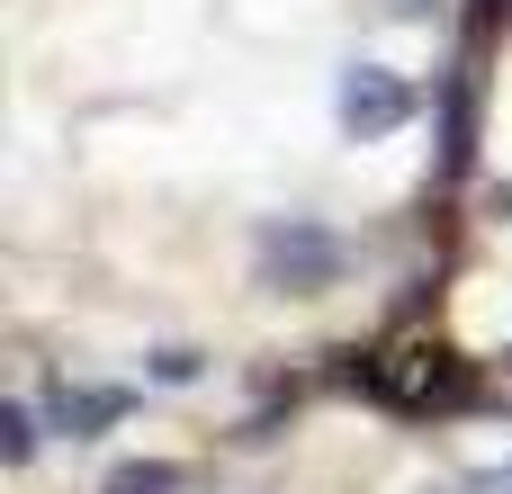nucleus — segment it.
Returning <instances> with one entry per match:
<instances>
[{"label": "nucleus", "mask_w": 512, "mask_h": 494, "mask_svg": "<svg viewBox=\"0 0 512 494\" xmlns=\"http://www.w3.org/2000/svg\"><path fill=\"white\" fill-rule=\"evenodd\" d=\"M252 270H261V288H279V297H324V288L351 270V243H342L333 225H315V216H270V225L252 234Z\"/></svg>", "instance_id": "1"}, {"label": "nucleus", "mask_w": 512, "mask_h": 494, "mask_svg": "<svg viewBox=\"0 0 512 494\" xmlns=\"http://www.w3.org/2000/svg\"><path fill=\"white\" fill-rule=\"evenodd\" d=\"M333 117H342V135H396L405 117H414V81L405 72H387V63H342V90H333Z\"/></svg>", "instance_id": "2"}, {"label": "nucleus", "mask_w": 512, "mask_h": 494, "mask_svg": "<svg viewBox=\"0 0 512 494\" xmlns=\"http://www.w3.org/2000/svg\"><path fill=\"white\" fill-rule=\"evenodd\" d=\"M441 171H450V180L477 171V72H468V63L441 72Z\"/></svg>", "instance_id": "3"}, {"label": "nucleus", "mask_w": 512, "mask_h": 494, "mask_svg": "<svg viewBox=\"0 0 512 494\" xmlns=\"http://www.w3.org/2000/svg\"><path fill=\"white\" fill-rule=\"evenodd\" d=\"M396 405H468L477 396V378L450 360V351H414V369H396V378H378Z\"/></svg>", "instance_id": "4"}, {"label": "nucleus", "mask_w": 512, "mask_h": 494, "mask_svg": "<svg viewBox=\"0 0 512 494\" xmlns=\"http://www.w3.org/2000/svg\"><path fill=\"white\" fill-rule=\"evenodd\" d=\"M126 405H135L126 387H54L45 414H54V432H72V441H99L108 423H126Z\"/></svg>", "instance_id": "5"}, {"label": "nucleus", "mask_w": 512, "mask_h": 494, "mask_svg": "<svg viewBox=\"0 0 512 494\" xmlns=\"http://www.w3.org/2000/svg\"><path fill=\"white\" fill-rule=\"evenodd\" d=\"M99 494H189V468H171V459H126V468H108Z\"/></svg>", "instance_id": "6"}, {"label": "nucleus", "mask_w": 512, "mask_h": 494, "mask_svg": "<svg viewBox=\"0 0 512 494\" xmlns=\"http://www.w3.org/2000/svg\"><path fill=\"white\" fill-rule=\"evenodd\" d=\"M144 369H153L162 387H189V378H198V351H189V342H162V351H153Z\"/></svg>", "instance_id": "7"}, {"label": "nucleus", "mask_w": 512, "mask_h": 494, "mask_svg": "<svg viewBox=\"0 0 512 494\" xmlns=\"http://www.w3.org/2000/svg\"><path fill=\"white\" fill-rule=\"evenodd\" d=\"M0 432H9V468H27V459H36V414H27V405H9V414H0Z\"/></svg>", "instance_id": "8"}, {"label": "nucleus", "mask_w": 512, "mask_h": 494, "mask_svg": "<svg viewBox=\"0 0 512 494\" xmlns=\"http://www.w3.org/2000/svg\"><path fill=\"white\" fill-rule=\"evenodd\" d=\"M387 9H396V18H423V9H432V0H387Z\"/></svg>", "instance_id": "9"}, {"label": "nucleus", "mask_w": 512, "mask_h": 494, "mask_svg": "<svg viewBox=\"0 0 512 494\" xmlns=\"http://www.w3.org/2000/svg\"><path fill=\"white\" fill-rule=\"evenodd\" d=\"M504 9H512V0H477V27H486V18H504Z\"/></svg>", "instance_id": "10"}, {"label": "nucleus", "mask_w": 512, "mask_h": 494, "mask_svg": "<svg viewBox=\"0 0 512 494\" xmlns=\"http://www.w3.org/2000/svg\"><path fill=\"white\" fill-rule=\"evenodd\" d=\"M495 216H512V180H504V189H495Z\"/></svg>", "instance_id": "11"}]
</instances>
